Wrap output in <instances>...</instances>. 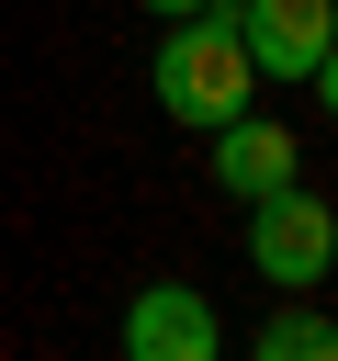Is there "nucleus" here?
I'll use <instances>...</instances> for the list:
<instances>
[{
    "label": "nucleus",
    "mask_w": 338,
    "mask_h": 361,
    "mask_svg": "<svg viewBox=\"0 0 338 361\" xmlns=\"http://www.w3.org/2000/svg\"><path fill=\"white\" fill-rule=\"evenodd\" d=\"M248 45H237V23H225V0H203V11H169V34H158V113L169 124H192V135H214L225 113H248Z\"/></svg>",
    "instance_id": "1"
},
{
    "label": "nucleus",
    "mask_w": 338,
    "mask_h": 361,
    "mask_svg": "<svg viewBox=\"0 0 338 361\" xmlns=\"http://www.w3.org/2000/svg\"><path fill=\"white\" fill-rule=\"evenodd\" d=\"M248 271H259V282H282V293L327 282V271H338V203H327V192H304V180L259 192V203H248Z\"/></svg>",
    "instance_id": "2"
},
{
    "label": "nucleus",
    "mask_w": 338,
    "mask_h": 361,
    "mask_svg": "<svg viewBox=\"0 0 338 361\" xmlns=\"http://www.w3.org/2000/svg\"><path fill=\"white\" fill-rule=\"evenodd\" d=\"M225 23H237V45H248L259 79H304L327 56V34H338L327 0H225Z\"/></svg>",
    "instance_id": "3"
},
{
    "label": "nucleus",
    "mask_w": 338,
    "mask_h": 361,
    "mask_svg": "<svg viewBox=\"0 0 338 361\" xmlns=\"http://www.w3.org/2000/svg\"><path fill=\"white\" fill-rule=\"evenodd\" d=\"M214 350H225V327L192 282H146L124 305V361H214Z\"/></svg>",
    "instance_id": "4"
},
{
    "label": "nucleus",
    "mask_w": 338,
    "mask_h": 361,
    "mask_svg": "<svg viewBox=\"0 0 338 361\" xmlns=\"http://www.w3.org/2000/svg\"><path fill=\"white\" fill-rule=\"evenodd\" d=\"M282 180H304V147H293L282 124H259V113H225V124H214V192L259 203V192H282Z\"/></svg>",
    "instance_id": "5"
},
{
    "label": "nucleus",
    "mask_w": 338,
    "mask_h": 361,
    "mask_svg": "<svg viewBox=\"0 0 338 361\" xmlns=\"http://www.w3.org/2000/svg\"><path fill=\"white\" fill-rule=\"evenodd\" d=\"M259 361H338V316H315V305H282L259 338H248Z\"/></svg>",
    "instance_id": "6"
},
{
    "label": "nucleus",
    "mask_w": 338,
    "mask_h": 361,
    "mask_svg": "<svg viewBox=\"0 0 338 361\" xmlns=\"http://www.w3.org/2000/svg\"><path fill=\"white\" fill-rule=\"evenodd\" d=\"M304 79H315V90H327V113H338V34H327V56H315Z\"/></svg>",
    "instance_id": "7"
},
{
    "label": "nucleus",
    "mask_w": 338,
    "mask_h": 361,
    "mask_svg": "<svg viewBox=\"0 0 338 361\" xmlns=\"http://www.w3.org/2000/svg\"><path fill=\"white\" fill-rule=\"evenodd\" d=\"M146 11H203V0H146Z\"/></svg>",
    "instance_id": "8"
},
{
    "label": "nucleus",
    "mask_w": 338,
    "mask_h": 361,
    "mask_svg": "<svg viewBox=\"0 0 338 361\" xmlns=\"http://www.w3.org/2000/svg\"><path fill=\"white\" fill-rule=\"evenodd\" d=\"M327 11H338V0H327Z\"/></svg>",
    "instance_id": "9"
}]
</instances>
